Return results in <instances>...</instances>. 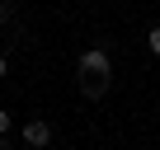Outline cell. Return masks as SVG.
<instances>
[{"instance_id": "3", "label": "cell", "mask_w": 160, "mask_h": 150, "mask_svg": "<svg viewBox=\"0 0 160 150\" xmlns=\"http://www.w3.org/2000/svg\"><path fill=\"white\" fill-rule=\"evenodd\" d=\"M146 47H151V52H155V56H160V24H155V28H151V38H146Z\"/></svg>"}, {"instance_id": "1", "label": "cell", "mask_w": 160, "mask_h": 150, "mask_svg": "<svg viewBox=\"0 0 160 150\" xmlns=\"http://www.w3.org/2000/svg\"><path fill=\"white\" fill-rule=\"evenodd\" d=\"M75 75H80V94H85V99H99V94L108 89V75H113L108 52H104V47H85L80 61H75Z\"/></svg>"}, {"instance_id": "2", "label": "cell", "mask_w": 160, "mask_h": 150, "mask_svg": "<svg viewBox=\"0 0 160 150\" xmlns=\"http://www.w3.org/2000/svg\"><path fill=\"white\" fill-rule=\"evenodd\" d=\"M24 141H28V145H47V141H52V127H47V117H33V122H24Z\"/></svg>"}, {"instance_id": "6", "label": "cell", "mask_w": 160, "mask_h": 150, "mask_svg": "<svg viewBox=\"0 0 160 150\" xmlns=\"http://www.w3.org/2000/svg\"><path fill=\"white\" fill-rule=\"evenodd\" d=\"M5 66H10V61H5V52H0V75H5Z\"/></svg>"}, {"instance_id": "7", "label": "cell", "mask_w": 160, "mask_h": 150, "mask_svg": "<svg viewBox=\"0 0 160 150\" xmlns=\"http://www.w3.org/2000/svg\"><path fill=\"white\" fill-rule=\"evenodd\" d=\"M80 5H90V0H80Z\"/></svg>"}, {"instance_id": "4", "label": "cell", "mask_w": 160, "mask_h": 150, "mask_svg": "<svg viewBox=\"0 0 160 150\" xmlns=\"http://www.w3.org/2000/svg\"><path fill=\"white\" fill-rule=\"evenodd\" d=\"M10 14H14V0H0V24H5Z\"/></svg>"}, {"instance_id": "5", "label": "cell", "mask_w": 160, "mask_h": 150, "mask_svg": "<svg viewBox=\"0 0 160 150\" xmlns=\"http://www.w3.org/2000/svg\"><path fill=\"white\" fill-rule=\"evenodd\" d=\"M5 136H10V113L0 108V141H5Z\"/></svg>"}]
</instances>
